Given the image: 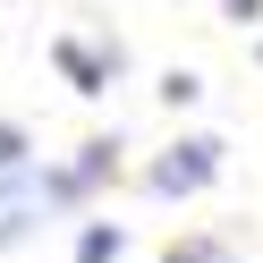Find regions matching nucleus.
Instances as JSON below:
<instances>
[{"mask_svg": "<svg viewBox=\"0 0 263 263\" xmlns=\"http://www.w3.org/2000/svg\"><path fill=\"white\" fill-rule=\"evenodd\" d=\"M195 93H204V77H187V68L161 77V102H170V110H178V102H195Z\"/></svg>", "mask_w": 263, "mask_h": 263, "instance_id": "obj_8", "label": "nucleus"}, {"mask_svg": "<svg viewBox=\"0 0 263 263\" xmlns=\"http://www.w3.org/2000/svg\"><path fill=\"white\" fill-rule=\"evenodd\" d=\"M229 9V26H263V0H221Z\"/></svg>", "mask_w": 263, "mask_h": 263, "instance_id": "obj_9", "label": "nucleus"}, {"mask_svg": "<svg viewBox=\"0 0 263 263\" xmlns=\"http://www.w3.org/2000/svg\"><path fill=\"white\" fill-rule=\"evenodd\" d=\"M9 170H34V136H26L17 119H0V178Z\"/></svg>", "mask_w": 263, "mask_h": 263, "instance_id": "obj_7", "label": "nucleus"}, {"mask_svg": "<svg viewBox=\"0 0 263 263\" xmlns=\"http://www.w3.org/2000/svg\"><path fill=\"white\" fill-rule=\"evenodd\" d=\"M212 178H221V136H178L170 153L144 170V195H161V204H187V195H204Z\"/></svg>", "mask_w": 263, "mask_h": 263, "instance_id": "obj_1", "label": "nucleus"}, {"mask_svg": "<svg viewBox=\"0 0 263 263\" xmlns=\"http://www.w3.org/2000/svg\"><path fill=\"white\" fill-rule=\"evenodd\" d=\"M51 60H60V77H68L77 93H102L110 77L127 68V51H119V43H77V34H60V43H51Z\"/></svg>", "mask_w": 263, "mask_h": 263, "instance_id": "obj_4", "label": "nucleus"}, {"mask_svg": "<svg viewBox=\"0 0 263 263\" xmlns=\"http://www.w3.org/2000/svg\"><path fill=\"white\" fill-rule=\"evenodd\" d=\"M102 178H119V136H93V144H77L68 170H43V204H51V212H77Z\"/></svg>", "mask_w": 263, "mask_h": 263, "instance_id": "obj_2", "label": "nucleus"}, {"mask_svg": "<svg viewBox=\"0 0 263 263\" xmlns=\"http://www.w3.org/2000/svg\"><path fill=\"white\" fill-rule=\"evenodd\" d=\"M127 255V229L119 221H85L77 229V263H119Z\"/></svg>", "mask_w": 263, "mask_h": 263, "instance_id": "obj_5", "label": "nucleus"}, {"mask_svg": "<svg viewBox=\"0 0 263 263\" xmlns=\"http://www.w3.org/2000/svg\"><path fill=\"white\" fill-rule=\"evenodd\" d=\"M161 263H238L229 255V238H204V229H187V238H170V255Z\"/></svg>", "mask_w": 263, "mask_h": 263, "instance_id": "obj_6", "label": "nucleus"}, {"mask_svg": "<svg viewBox=\"0 0 263 263\" xmlns=\"http://www.w3.org/2000/svg\"><path fill=\"white\" fill-rule=\"evenodd\" d=\"M43 212H51V204H43V170H9V178H0V255L34 238Z\"/></svg>", "mask_w": 263, "mask_h": 263, "instance_id": "obj_3", "label": "nucleus"}]
</instances>
